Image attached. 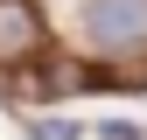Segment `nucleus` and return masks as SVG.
<instances>
[{
    "label": "nucleus",
    "instance_id": "4",
    "mask_svg": "<svg viewBox=\"0 0 147 140\" xmlns=\"http://www.w3.org/2000/svg\"><path fill=\"white\" fill-rule=\"evenodd\" d=\"M42 84H49V91H77V84H84V70H70V63H56V70H49Z\"/></svg>",
    "mask_w": 147,
    "mask_h": 140
},
{
    "label": "nucleus",
    "instance_id": "3",
    "mask_svg": "<svg viewBox=\"0 0 147 140\" xmlns=\"http://www.w3.org/2000/svg\"><path fill=\"white\" fill-rule=\"evenodd\" d=\"M28 140H77L70 119H28Z\"/></svg>",
    "mask_w": 147,
    "mask_h": 140
},
{
    "label": "nucleus",
    "instance_id": "2",
    "mask_svg": "<svg viewBox=\"0 0 147 140\" xmlns=\"http://www.w3.org/2000/svg\"><path fill=\"white\" fill-rule=\"evenodd\" d=\"M42 56V7L35 0H0V63Z\"/></svg>",
    "mask_w": 147,
    "mask_h": 140
},
{
    "label": "nucleus",
    "instance_id": "1",
    "mask_svg": "<svg viewBox=\"0 0 147 140\" xmlns=\"http://www.w3.org/2000/svg\"><path fill=\"white\" fill-rule=\"evenodd\" d=\"M84 21L105 49H140L147 42V0H84Z\"/></svg>",
    "mask_w": 147,
    "mask_h": 140
}]
</instances>
